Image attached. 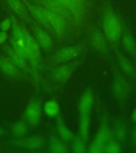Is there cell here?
<instances>
[{"label":"cell","instance_id":"83f0119b","mask_svg":"<svg viewBox=\"0 0 136 153\" xmlns=\"http://www.w3.org/2000/svg\"><path fill=\"white\" fill-rule=\"evenodd\" d=\"M12 131L13 134L17 136H22L26 134L27 131V127L24 122H18L14 124L13 127Z\"/></svg>","mask_w":136,"mask_h":153},{"label":"cell","instance_id":"277c9868","mask_svg":"<svg viewBox=\"0 0 136 153\" xmlns=\"http://www.w3.org/2000/svg\"><path fill=\"white\" fill-rule=\"evenodd\" d=\"M112 139V132L108 123L104 121L96 134L87 151L91 153H104L105 146Z\"/></svg>","mask_w":136,"mask_h":153},{"label":"cell","instance_id":"603a6c76","mask_svg":"<svg viewBox=\"0 0 136 153\" xmlns=\"http://www.w3.org/2000/svg\"><path fill=\"white\" fill-rule=\"evenodd\" d=\"M72 141V150L73 152L77 153H86L88 148L86 145V141L79 137H74Z\"/></svg>","mask_w":136,"mask_h":153},{"label":"cell","instance_id":"9a60e30c","mask_svg":"<svg viewBox=\"0 0 136 153\" xmlns=\"http://www.w3.org/2000/svg\"><path fill=\"white\" fill-rule=\"evenodd\" d=\"M94 94L90 90H87L81 96L79 102V111L81 114H90L94 103Z\"/></svg>","mask_w":136,"mask_h":153},{"label":"cell","instance_id":"ac0fdd59","mask_svg":"<svg viewBox=\"0 0 136 153\" xmlns=\"http://www.w3.org/2000/svg\"><path fill=\"white\" fill-rule=\"evenodd\" d=\"M90 129V114H80L79 120V132L80 137L87 140L88 137Z\"/></svg>","mask_w":136,"mask_h":153},{"label":"cell","instance_id":"30bf717a","mask_svg":"<svg viewBox=\"0 0 136 153\" xmlns=\"http://www.w3.org/2000/svg\"><path fill=\"white\" fill-rule=\"evenodd\" d=\"M121 39L124 50L136 61V41L129 29L125 26Z\"/></svg>","mask_w":136,"mask_h":153},{"label":"cell","instance_id":"484cf974","mask_svg":"<svg viewBox=\"0 0 136 153\" xmlns=\"http://www.w3.org/2000/svg\"><path fill=\"white\" fill-rule=\"evenodd\" d=\"M114 134L117 138L120 141L124 140L126 137V129L122 122H118L114 127Z\"/></svg>","mask_w":136,"mask_h":153},{"label":"cell","instance_id":"44dd1931","mask_svg":"<svg viewBox=\"0 0 136 153\" xmlns=\"http://www.w3.org/2000/svg\"><path fill=\"white\" fill-rule=\"evenodd\" d=\"M50 149L53 153H65L69 152L68 148L64 143L55 137H53L51 140Z\"/></svg>","mask_w":136,"mask_h":153},{"label":"cell","instance_id":"4fadbf2b","mask_svg":"<svg viewBox=\"0 0 136 153\" xmlns=\"http://www.w3.org/2000/svg\"><path fill=\"white\" fill-rule=\"evenodd\" d=\"M34 35L39 45L46 50H50L53 45V41L50 35L39 26H35L33 28Z\"/></svg>","mask_w":136,"mask_h":153},{"label":"cell","instance_id":"7402d4cb","mask_svg":"<svg viewBox=\"0 0 136 153\" xmlns=\"http://www.w3.org/2000/svg\"><path fill=\"white\" fill-rule=\"evenodd\" d=\"M7 52L11 61L16 67L22 68L25 65L26 59L19 54L13 49L10 48L7 50Z\"/></svg>","mask_w":136,"mask_h":153},{"label":"cell","instance_id":"d6986e66","mask_svg":"<svg viewBox=\"0 0 136 153\" xmlns=\"http://www.w3.org/2000/svg\"><path fill=\"white\" fill-rule=\"evenodd\" d=\"M57 131L61 138L64 141H72L74 138V135L69 128L65 124V122L61 119L57 122Z\"/></svg>","mask_w":136,"mask_h":153},{"label":"cell","instance_id":"4316f807","mask_svg":"<svg viewBox=\"0 0 136 153\" xmlns=\"http://www.w3.org/2000/svg\"><path fill=\"white\" fill-rule=\"evenodd\" d=\"M121 147L117 141L111 140L105 146L104 153H118L121 152Z\"/></svg>","mask_w":136,"mask_h":153},{"label":"cell","instance_id":"9c48e42d","mask_svg":"<svg viewBox=\"0 0 136 153\" xmlns=\"http://www.w3.org/2000/svg\"><path fill=\"white\" fill-rule=\"evenodd\" d=\"M22 1L33 19L46 28L52 30L45 9L39 5L34 4L27 0Z\"/></svg>","mask_w":136,"mask_h":153},{"label":"cell","instance_id":"52a82bcc","mask_svg":"<svg viewBox=\"0 0 136 153\" xmlns=\"http://www.w3.org/2000/svg\"><path fill=\"white\" fill-rule=\"evenodd\" d=\"M33 2L50 11L59 14L63 17L71 28L74 29V19L71 13L66 7L55 0H33Z\"/></svg>","mask_w":136,"mask_h":153},{"label":"cell","instance_id":"5b68a950","mask_svg":"<svg viewBox=\"0 0 136 153\" xmlns=\"http://www.w3.org/2000/svg\"><path fill=\"white\" fill-rule=\"evenodd\" d=\"M89 40L91 45L97 52L102 55H108L109 46L108 41L103 31L95 26L89 28Z\"/></svg>","mask_w":136,"mask_h":153},{"label":"cell","instance_id":"cb8c5ba5","mask_svg":"<svg viewBox=\"0 0 136 153\" xmlns=\"http://www.w3.org/2000/svg\"><path fill=\"white\" fill-rule=\"evenodd\" d=\"M0 68L5 74L8 75H14L17 72L16 67L10 61L6 59H0Z\"/></svg>","mask_w":136,"mask_h":153},{"label":"cell","instance_id":"f1b7e54d","mask_svg":"<svg viewBox=\"0 0 136 153\" xmlns=\"http://www.w3.org/2000/svg\"><path fill=\"white\" fill-rule=\"evenodd\" d=\"M11 26L12 20L11 18H7L1 22L0 24V28L2 31H7L11 28Z\"/></svg>","mask_w":136,"mask_h":153},{"label":"cell","instance_id":"e0dca14e","mask_svg":"<svg viewBox=\"0 0 136 153\" xmlns=\"http://www.w3.org/2000/svg\"><path fill=\"white\" fill-rule=\"evenodd\" d=\"M74 67L72 65H64L57 67L53 72V77L57 81H67L71 76Z\"/></svg>","mask_w":136,"mask_h":153},{"label":"cell","instance_id":"2e32d148","mask_svg":"<svg viewBox=\"0 0 136 153\" xmlns=\"http://www.w3.org/2000/svg\"><path fill=\"white\" fill-rule=\"evenodd\" d=\"M114 50L115 54L117 56L120 66L122 68L123 71L129 76H135L136 74V69L131 61L126 56H125L117 49V48H114Z\"/></svg>","mask_w":136,"mask_h":153},{"label":"cell","instance_id":"8992f818","mask_svg":"<svg viewBox=\"0 0 136 153\" xmlns=\"http://www.w3.org/2000/svg\"><path fill=\"white\" fill-rule=\"evenodd\" d=\"M85 45L84 43L75 45L65 46L57 51L54 55V60L57 63H67L78 57L84 51Z\"/></svg>","mask_w":136,"mask_h":153},{"label":"cell","instance_id":"5bb4252c","mask_svg":"<svg viewBox=\"0 0 136 153\" xmlns=\"http://www.w3.org/2000/svg\"><path fill=\"white\" fill-rule=\"evenodd\" d=\"M41 114L40 103L33 101L30 103L26 110V117L30 124L35 125L38 123Z\"/></svg>","mask_w":136,"mask_h":153},{"label":"cell","instance_id":"1f68e13d","mask_svg":"<svg viewBox=\"0 0 136 153\" xmlns=\"http://www.w3.org/2000/svg\"><path fill=\"white\" fill-rule=\"evenodd\" d=\"M132 137L133 140L136 143V128L134 129V130L132 131Z\"/></svg>","mask_w":136,"mask_h":153},{"label":"cell","instance_id":"d6a6232c","mask_svg":"<svg viewBox=\"0 0 136 153\" xmlns=\"http://www.w3.org/2000/svg\"><path fill=\"white\" fill-rule=\"evenodd\" d=\"M1 133H2V129H1V128H0V135H1Z\"/></svg>","mask_w":136,"mask_h":153},{"label":"cell","instance_id":"d4e9b609","mask_svg":"<svg viewBox=\"0 0 136 153\" xmlns=\"http://www.w3.org/2000/svg\"><path fill=\"white\" fill-rule=\"evenodd\" d=\"M43 141L39 137H32L26 139L23 142V145L25 147L30 149H36L41 147Z\"/></svg>","mask_w":136,"mask_h":153},{"label":"cell","instance_id":"3957f363","mask_svg":"<svg viewBox=\"0 0 136 153\" xmlns=\"http://www.w3.org/2000/svg\"><path fill=\"white\" fill-rule=\"evenodd\" d=\"M10 18L12 20L11 43L13 49L28 59L29 53L34 45L35 39L26 29L19 23L14 15H11Z\"/></svg>","mask_w":136,"mask_h":153},{"label":"cell","instance_id":"6da1fadb","mask_svg":"<svg viewBox=\"0 0 136 153\" xmlns=\"http://www.w3.org/2000/svg\"><path fill=\"white\" fill-rule=\"evenodd\" d=\"M103 33L108 42L117 48L122 38L124 25L111 0H103L101 7Z\"/></svg>","mask_w":136,"mask_h":153},{"label":"cell","instance_id":"ba28073f","mask_svg":"<svg viewBox=\"0 0 136 153\" xmlns=\"http://www.w3.org/2000/svg\"><path fill=\"white\" fill-rule=\"evenodd\" d=\"M45 10L52 30L57 37L63 38L67 33L68 30L71 29L69 24L61 16L46 9Z\"/></svg>","mask_w":136,"mask_h":153},{"label":"cell","instance_id":"f546056e","mask_svg":"<svg viewBox=\"0 0 136 153\" xmlns=\"http://www.w3.org/2000/svg\"><path fill=\"white\" fill-rule=\"evenodd\" d=\"M7 31H0V45L4 43L7 39Z\"/></svg>","mask_w":136,"mask_h":153},{"label":"cell","instance_id":"8fae6325","mask_svg":"<svg viewBox=\"0 0 136 153\" xmlns=\"http://www.w3.org/2000/svg\"><path fill=\"white\" fill-rule=\"evenodd\" d=\"M113 93L115 97L120 100L127 98L129 93L128 85L126 80L121 76H115L113 85Z\"/></svg>","mask_w":136,"mask_h":153},{"label":"cell","instance_id":"7c38bea8","mask_svg":"<svg viewBox=\"0 0 136 153\" xmlns=\"http://www.w3.org/2000/svg\"><path fill=\"white\" fill-rule=\"evenodd\" d=\"M12 11L25 22H31L28 11L22 0H6Z\"/></svg>","mask_w":136,"mask_h":153},{"label":"cell","instance_id":"ffe728a7","mask_svg":"<svg viewBox=\"0 0 136 153\" xmlns=\"http://www.w3.org/2000/svg\"><path fill=\"white\" fill-rule=\"evenodd\" d=\"M44 111L46 115L49 117H57L60 112V107L55 100H48L44 107Z\"/></svg>","mask_w":136,"mask_h":153},{"label":"cell","instance_id":"4dcf8cb0","mask_svg":"<svg viewBox=\"0 0 136 153\" xmlns=\"http://www.w3.org/2000/svg\"><path fill=\"white\" fill-rule=\"evenodd\" d=\"M132 118L134 122L136 123V108H135L132 113Z\"/></svg>","mask_w":136,"mask_h":153},{"label":"cell","instance_id":"7a4b0ae2","mask_svg":"<svg viewBox=\"0 0 136 153\" xmlns=\"http://www.w3.org/2000/svg\"><path fill=\"white\" fill-rule=\"evenodd\" d=\"M69 11L74 19V29L79 31L88 26L93 17L95 0H55Z\"/></svg>","mask_w":136,"mask_h":153}]
</instances>
